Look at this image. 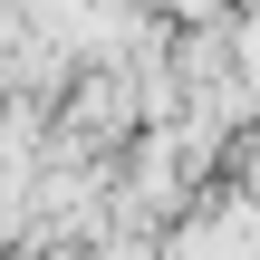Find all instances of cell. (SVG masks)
I'll use <instances>...</instances> for the list:
<instances>
[{
	"mask_svg": "<svg viewBox=\"0 0 260 260\" xmlns=\"http://www.w3.org/2000/svg\"><path fill=\"white\" fill-rule=\"evenodd\" d=\"M164 260H260V203L232 193V203H212V212H183L174 241H164Z\"/></svg>",
	"mask_w": 260,
	"mask_h": 260,
	"instance_id": "cell-1",
	"label": "cell"
},
{
	"mask_svg": "<svg viewBox=\"0 0 260 260\" xmlns=\"http://www.w3.org/2000/svg\"><path fill=\"white\" fill-rule=\"evenodd\" d=\"M164 10H183V19H203V10H212V0H164Z\"/></svg>",
	"mask_w": 260,
	"mask_h": 260,
	"instance_id": "cell-2",
	"label": "cell"
}]
</instances>
